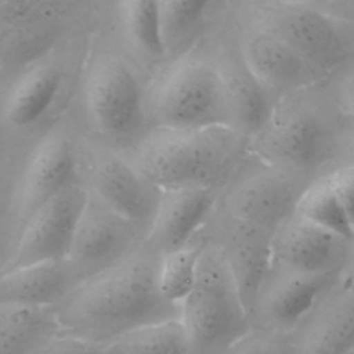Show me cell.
Segmentation results:
<instances>
[{"instance_id":"obj_1","label":"cell","mask_w":354,"mask_h":354,"mask_svg":"<svg viewBox=\"0 0 354 354\" xmlns=\"http://www.w3.org/2000/svg\"><path fill=\"white\" fill-rule=\"evenodd\" d=\"M162 254L142 242L116 266L76 285L54 306L61 329L106 346L144 325L181 318L160 292Z\"/></svg>"},{"instance_id":"obj_2","label":"cell","mask_w":354,"mask_h":354,"mask_svg":"<svg viewBox=\"0 0 354 354\" xmlns=\"http://www.w3.org/2000/svg\"><path fill=\"white\" fill-rule=\"evenodd\" d=\"M348 118L328 83L282 94L249 149L263 162L307 184L335 170Z\"/></svg>"},{"instance_id":"obj_3","label":"cell","mask_w":354,"mask_h":354,"mask_svg":"<svg viewBox=\"0 0 354 354\" xmlns=\"http://www.w3.org/2000/svg\"><path fill=\"white\" fill-rule=\"evenodd\" d=\"M249 153V138L232 127L153 129L133 148L130 159L162 189L212 188L221 192Z\"/></svg>"},{"instance_id":"obj_4","label":"cell","mask_w":354,"mask_h":354,"mask_svg":"<svg viewBox=\"0 0 354 354\" xmlns=\"http://www.w3.org/2000/svg\"><path fill=\"white\" fill-rule=\"evenodd\" d=\"M180 319L191 354H221L252 328L234 274L220 248L207 238L195 283L181 303Z\"/></svg>"},{"instance_id":"obj_5","label":"cell","mask_w":354,"mask_h":354,"mask_svg":"<svg viewBox=\"0 0 354 354\" xmlns=\"http://www.w3.org/2000/svg\"><path fill=\"white\" fill-rule=\"evenodd\" d=\"M330 77L354 62V19L303 0H246L242 11Z\"/></svg>"},{"instance_id":"obj_6","label":"cell","mask_w":354,"mask_h":354,"mask_svg":"<svg viewBox=\"0 0 354 354\" xmlns=\"http://www.w3.org/2000/svg\"><path fill=\"white\" fill-rule=\"evenodd\" d=\"M149 115L155 129L231 127L225 82L217 59L178 61L155 87Z\"/></svg>"},{"instance_id":"obj_7","label":"cell","mask_w":354,"mask_h":354,"mask_svg":"<svg viewBox=\"0 0 354 354\" xmlns=\"http://www.w3.org/2000/svg\"><path fill=\"white\" fill-rule=\"evenodd\" d=\"M86 106L97 133L119 148H134L147 134L148 112L140 79L123 61L105 58L91 71Z\"/></svg>"},{"instance_id":"obj_8","label":"cell","mask_w":354,"mask_h":354,"mask_svg":"<svg viewBox=\"0 0 354 354\" xmlns=\"http://www.w3.org/2000/svg\"><path fill=\"white\" fill-rule=\"evenodd\" d=\"M307 185L250 152L221 191L217 203L231 216L274 232L295 213Z\"/></svg>"},{"instance_id":"obj_9","label":"cell","mask_w":354,"mask_h":354,"mask_svg":"<svg viewBox=\"0 0 354 354\" xmlns=\"http://www.w3.org/2000/svg\"><path fill=\"white\" fill-rule=\"evenodd\" d=\"M82 180L94 198L130 221L147 238L163 189L144 176L130 156L112 151L95 153Z\"/></svg>"},{"instance_id":"obj_10","label":"cell","mask_w":354,"mask_h":354,"mask_svg":"<svg viewBox=\"0 0 354 354\" xmlns=\"http://www.w3.org/2000/svg\"><path fill=\"white\" fill-rule=\"evenodd\" d=\"M342 277L343 272L311 274L271 261L249 311L252 326L292 333L317 299Z\"/></svg>"},{"instance_id":"obj_11","label":"cell","mask_w":354,"mask_h":354,"mask_svg":"<svg viewBox=\"0 0 354 354\" xmlns=\"http://www.w3.org/2000/svg\"><path fill=\"white\" fill-rule=\"evenodd\" d=\"M88 191L75 184L37 209L19 228V236L4 271L68 259Z\"/></svg>"},{"instance_id":"obj_12","label":"cell","mask_w":354,"mask_h":354,"mask_svg":"<svg viewBox=\"0 0 354 354\" xmlns=\"http://www.w3.org/2000/svg\"><path fill=\"white\" fill-rule=\"evenodd\" d=\"M142 242L144 238L130 221L88 192L68 260L84 281L116 266Z\"/></svg>"},{"instance_id":"obj_13","label":"cell","mask_w":354,"mask_h":354,"mask_svg":"<svg viewBox=\"0 0 354 354\" xmlns=\"http://www.w3.org/2000/svg\"><path fill=\"white\" fill-rule=\"evenodd\" d=\"M201 232L223 252L249 313L271 264V238L274 232L231 216L218 203Z\"/></svg>"},{"instance_id":"obj_14","label":"cell","mask_w":354,"mask_h":354,"mask_svg":"<svg viewBox=\"0 0 354 354\" xmlns=\"http://www.w3.org/2000/svg\"><path fill=\"white\" fill-rule=\"evenodd\" d=\"M236 43L249 68L279 97L329 79L281 37L243 12Z\"/></svg>"},{"instance_id":"obj_15","label":"cell","mask_w":354,"mask_h":354,"mask_svg":"<svg viewBox=\"0 0 354 354\" xmlns=\"http://www.w3.org/2000/svg\"><path fill=\"white\" fill-rule=\"evenodd\" d=\"M350 239L293 213L272 234L271 261L311 274L343 272Z\"/></svg>"},{"instance_id":"obj_16","label":"cell","mask_w":354,"mask_h":354,"mask_svg":"<svg viewBox=\"0 0 354 354\" xmlns=\"http://www.w3.org/2000/svg\"><path fill=\"white\" fill-rule=\"evenodd\" d=\"M295 354H347L354 346V288L342 277L290 333Z\"/></svg>"},{"instance_id":"obj_17","label":"cell","mask_w":354,"mask_h":354,"mask_svg":"<svg viewBox=\"0 0 354 354\" xmlns=\"http://www.w3.org/2000/svg\"><path fill=\"white\" fill-rule=\"evenodd\" d=\"M83 183L73 145L61 133L46 136L32 152L25 167L19 198V228L28 218L64 189Z\"/></svg>"},{"instance_id":"obj_18","label":"cell","mask_w":354,"mask_h":354,"mask_svg":"<svg viewBox=\"0 0 354 354\" xmlns=\"http://www.w3.org/2000/svg\"><path fill=\"white\" fill-rule=\"evenodd\" d=\"M220 194L212 188L163 189L156 217L144 242L162 256L187 246L206 225Z\"/></svg>"},{"instance_id":"obj_19","label":"cell","mask_w":354,"mask_h":354,"mask_svg":"<svg viewBox=\"0 0 354 354\" xmlns=\"http://www.w3.org/2000/svg\"><path fill=\"white\" fill-rule=\"evenodd\" d=\"M217 62L225 82L231 127L250 140L268 120L279 95L270 90L249 68L238 43H235L232 54L217 59Z\"/></svg>"},{"instance_id":"obj_20","label":"cell","mask_w":354,"mask_h":354,"mask_svg":"<svg viewBox=\"0 0 354 354\" xmlns=\"http://www.w3.org/2000/svg\"><path fill=\"white\" fill-rule=\"evenodd\" d=\"M80 282L68 259L14 268L0 274V303L54 307Z\"/></svg>"},{"instance_id":"obj_21","label":"cell","mask_w":354,"mask_h":354,"mask_svg":"<svg viewBox=\"0 0 354 354\" xmlns=\"http://www.w3.org/2000/svg\"><path fill=\"white\" fill-rule=\"evenodd\" d=\"M62 76L53 65H37L15 83L4 106V116L14 127L37 123L53 106L61 90Z\"/></svg>"},{"instance_id":"obj_22","label":"cell","mask_w":354,"mask_h":354,"mask_svg":"<svg viewBox=\"0 0 354 354\" xmlns=\"http://www.w3.org/2000/svg\"><path fill=\"white\" fill-rule=\"evenodd\" d=\"M61 330L51 306L0 303V354H26Z\"/></svg>"},{"instance_id":"obj_23","label":"cell","mask_w":354,"mask_h":354,"mask_svg":"<svg viewBox=\"0 0 354 354\" xmlns=\"http://www.w3.org/2000/svg\"><path fill=\"white\" fill-rule=\"evenodd\" d=\"M109 354H191L185 326L180 318L137 328L106 344Z\"/></svg>"},{"instance_id":"obj_24","label":"cell","mask_w":354,"mask_h":354,"mask_svg":"<svg viewBox=\"0 0 354 354\" xmlns=\"http://www.w3.org/2000/svg\"><path fill=\"white\" fill-rule=\"evenodd\" d=\"M122 19L133 46L158 59L166 53L160 0H122Z\"/></svg>"},{"instance_id":"obj_25","label":"cell","mask_w":354,"mask_h":354,"mask_svg":"<svg viewBox=\"0 0 354 354\" xmlns=\"http://www.w3.org/2000/svg\"><path fill=\"white\" fill-rule=\"evenodd\" d=\"M295 213L333 232L348 238L353 236V230L335 192L329 173L306 187L299 198Z\"/></svg>"},{"instance_id":"obj_26","label":"cell","mask_w":354,"mask_h":354,"mask_svg":"<svg viewBox=\"0 0 354 354\" xmlns=\"http://www.w3.org/2000/svg\"><path fill=\"white\" fill-rule=\"evenodd\" d=\"M206 245L202 232L187 246L162 256L159 270V286L163 296L177 304L189 295L195 278L201 253Z\"/></svg>"},{"instance_id":"obj_27","label":"cell","mask_w":354,"mask_h":354,"mask_svg":"<svg viewBox=\"0 0 354 354\" xmlns=\"http://www.w3.org/2000/svg\"><path fill=\"white\" fill-rule=\"evenodd\" d=\"M213 3L214 0H160L166 48L191 37L206 19Z\"/></svg>"},{"instance_id":"obj_28","label":"cell","mask_w":354,"mask_h":354,"mask_svg":"<svg viewBox=\"0 0 354 354\" xmlns=\"http://www.w3.org/2000/svg\"><path fill=\"white\" fill-rule=\"evenodd\" d=\"M221 354H295L290 333L252 326Z\"/></svg>"},{"instance_id":"obj_29","label":"cell","mask_w":354,"mask_h":354,"mask_svg":"<svg viewBox=\"0 0 354 354\" xmlns=\"http://www.w3.org/2000/svg\"><path fill=\"white\" fill-rule=\"evenodd\" d=\"M26 354H109V351L106 346L61 330L37 343Z\"/></svg>"},{"instance_id":"obj_30","label":"cell","mask_w":354,"mask_h":354,"mask_svg":"<svg viewBox=\"0 0 354 354\" xmlns=\"http://www.w3.org/2000/svg\"><path fill=\"white\" fill-rule=\"evenodd\" d=\"M328 83L344 115L354 122V62L332 75Z\"/></svg>"},{"instance_id":"obj_31","label":"cell","mask_w":354,"mask_h":354,"mask_svg":"<svg viewBox=\"0 0 354 354\" xmlns=\"http://www.w3.org/2000/svg\"><path fill=\"white\" fill-rule=\"evenodd\" d=\"M329 174L335 192L354 234V166L337 167Z\"/></svg>"},{"instance_id":"obj_32","label":"cell","mask_w":354,"mask_h":354,"mask_svg":"<svg viewBox=\"0 0 354 354\" xmlns=\"http://www.w3.org/2000/svg\"><path fill=\"white\" fill-rule=\"evenodd\" d=\"M343 166H354V122L350 119L344 129L335 162V169Z\"/></svg>"},{"instance_id":"obj_33","label":"cell","mask_w":354,"mask_h":354,"mask_svg":"<svg viewBox=\"0 0 354 354\" xmlns=\"http://www.w3.org/2000/svg\"><path fill=\"white\" fill-rule=\"evenodd\" d=\"M303 1L321 6L332 11H337L348 17H351V11L354 10V0H303Z\"/></svg>"},{"instance_id":"obj_34","label":"cell","mask_w":354,"mask_h":354,"mask_svg":"<svg viewBox=\"0 0 354 354\" xmlns=\"http://www.w3.org/2000/svg\"><path fill=\"white\" fill-rule=\"evenodd\" d=\"M343 278L354 288V234L350 239V248H348L347 261L343 271Z\"/></svg>"},{"instance_id":"obj_35","label":"cell","mask_w":354,"mask_h":354,"mask_svg":"<svg viewBox=\"0 0 354 354\" xmlns=\"http://www.w3.org/2000/svg\"><path fill=\"white\" fill-rule=\"evenodd\" d=\"M347 354H354V346L347 351Z\"/></svg>"},{"instance_id":"obj_36","label":"cell","mask_w":354,"mask_h":354,"mask_svg":"<svg viewBox=\"0 0 354 354\" xmlns=\"http://www.w3.org/2000/svg\"><path fill=\"white\" fill-rule=\"evenodd\" d=\"M351 18H353V19H354V10H353V11H351Z\"/></svg>"}]
</instances>
